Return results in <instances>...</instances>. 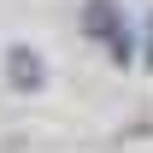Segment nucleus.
<instances>
[{"label":"nucleus","instance_id":"1","mask_svg":"<svg viewBox=\"0 0 153 153\" xmlns=\"http://www.w3.org/2000/svg\"><path fill=\"white\" fill-rule=\"evenodd\" d=\"M88 30H94V41L106 47L112 59H130V30H124V18L112 12V0H88Z\"/></svg>","mask_w":153,"mask_h":153},{"label":"nucleus","instance_id":"2","mask_svg":"<svg viewBox=\"0 0 153 153\" xmlns=\"http://www.w3.org/2000/svg\"><path fill=\"white\" fill-rule=\"evenodd\" d=\"M12 82H18V88H36L41 82V59L36 53H12Z\"/></svg>","mask_w":153,"mask_h":153}]
</instances>
